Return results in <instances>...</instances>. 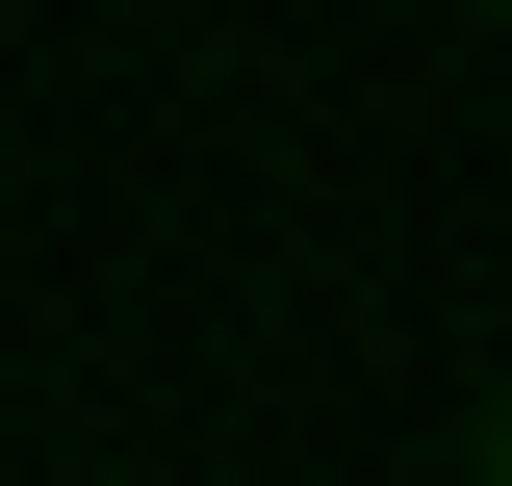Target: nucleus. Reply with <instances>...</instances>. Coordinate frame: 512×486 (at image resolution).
Instances as JSON below:
<instances>
[{
    "mask_svg": "<svg viewBox=\"0 0 512 486\" xmlns=\"http://www.w3.org/2000/svg\"><path fill=\"white\" fill-rule=\"evenodd\" d=\"M487 486H512V410H487Z\"/></svg>",
    "mask_w": 512,
    "mask_h": 486,
    "instance_id": "f257e3e1",
    "label": "nucleus"
}]
</instances>
